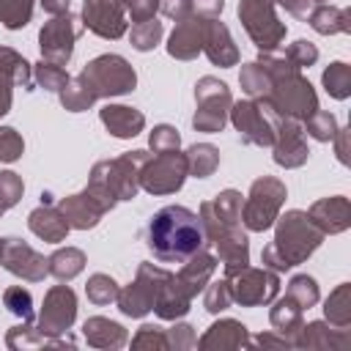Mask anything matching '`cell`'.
Here are the masks:
<instances>
[{
	"label": "cell",
	"mask_w": 351,
	"mask_h": 351,
	"mask_svg": "<svg viewBox=\"0 0 351 351\" xmlns=\"http://www.w3.org/2000/svg\"><path fill=\"white\" fill-rule=\"evenodd\" d=\"M203 225L195 211L186 206H165L159 208L145 233V244L159 263H184L203 247Z\"/></svg>",
	"instance_id": "1"
},
{
	"label": "cell",
	"mask_w": 351,
	"mask_h": 351,
	"mask_svg": "<svg viewBox=\"0 0 351 351\" xmlns=\"http://www.w3.org/2000/svg\"><path fill=\"white\" fill-rule=\"evenodd\" d=\"M274 222H277L274 241L266 244L261 252V263L271 271H288V269L304 263L324 241V233L313 225L307 211L291 208L282 217H277Z\"/></svg>",
	"instance_id": "2"
},
{
	"label": "cell",
	"mask_w": 351,
	"mask_h": 351,
	"mask_svg": "<svg viewBox=\"0 0 351 351\" xmlns=\"http://www.w3.org/2000/svg\"><path fill=\"white\" fill-rule=\"evenodd\" d=\"M258 63L271 77V88H269L266 101L280 115L304 121L318 110V96H315L313 85L307 82V77H302V69H296L285 58H274L271 52H261Z\"/></svg>",
	"instance_id": "3"
},
{
	"label": "cell",
	"mask_w": 351,
	"mask_h": 351,
	"mask_svg": "<svg viewBox=\"0 0 351 351\" xmlns=\"http://www.w3.org/2000/svg\"><path fill=\"white\" fill-rule=\"evenodd\" d=\"M151 154L148 151H129L115 159L96 162L88 178V192H93L110 211L118 200H132L140 192V170Z\"/></svg>",
	"instance_id": "4"
},
{
	"label": "cell",
	"mask_w": 351,
	"mask_h": 351,
	"mask_svg": "<svg viewBox=\"0 0 351 351\" xmlns=\"http://www.w3.org/2000/svg\"><path fill=\"white\" fill-rule=\"evenodd\" d=\"M288 197V189L280 178L274 176H261L252 181L247 200L241 203V222L247 230L252 233H263L274 225V219L280 217V208Z\"/></svg>",
	"instance_id": "5"
},
{
	"label": "cell",
	"mask_w": 351,
	"mask_h": 351,
	"mask_svg": "<svg viewBox=\"0 0 351 351\" xmlns=\"http://www.w3.org/2000/svg\"><path fill=\"white\" fill-rule=\"evenodd\" d=\"M80 77L85 80V85L90 88V93L96 99H112V96H123L132 93L137 85V74L132 69V63L121 55H99L93 58Z\"/></svg>",
	"instance_id": "6"
},
{
	"label": "cell",
	"mask_w": 351,
	"mask_h": 351,
	"mask_svg": "<svg viewBox=\"0 0 351 351\" xmlns=\"http://www.w3.org/2000/svg\"><path fill=\"white\" fill-rule=\"evenodd\" d=\"M230 123L236 126L241 143L247 145H271L274 143V129H277V118L280 112L266 101V99H247V101H236L230 104L228 112Z\"/></svg>",
	"instance_id": "7"
},
{
	"label": "cell",
	"mask_w": 351,
	"mask_h": 351,
	"mask_svg": "<svg viewBox=\"0 0 351 351\" xmlns=\"http://www.w3.org/2000/svg\"><path fill=\"white\" fill-rule=\"evenodd\" d=\"M173 271L162 269V266H154V263H140L137 266V277L134 282H129L126 288H118V310L129 318H143L154 310V302L162 291V285L167 282Z\"/></svg>",
	"instance_id": "8"
},
{
	"label": "cell",
	"mask_w": 351,
	"mask_h": 351,
	"mask_svg": "<svg viewBox=\"0 0 351 351\" xmlns=\"http://www.w3.org/2000/svg\"><path fill=\"white\" fill-rule=\"evenodd\" d=\"M195 101H197V110L192 115L195 132H208V134L222 132L233 104L230 88L217 77H200L195 85Z\"/></svg>",
	"instance_id": "9"
},
{
	"label": "cell",
	"mask_w": 351,
	"mask_h": 351,
	"mask_svg": "<svg viewBox=\"0 0 351 351\" xmlns=\"http://www.w3.org/2000/svg\"><path fill=\"white\" fill-rule=\"evenodd\" d=\"M239 19L261 52H274L285 38V25L277 19L274 0H239Z\"/></svg>",
	"instance_id": "10"
},
{
	"label": "cell",
	"mask_w": 351,
	"mask_h": 351,
	"mask_svg": "<svg viewBox=\"0 0 351 351\" xmlns=\"http://www.w3.org/2000/svg\"><path fill=\"white\" fill-rule=\"evenodd\" d=\"M225 280H228V288H230V299L241 307L269 304L280 293V277H277V271H271L266 266L263 269L244 266V269H239L236 274H230Z\"/></svg>",
	"instance_id": "11"
},
{
	"label": "cell",
	"mask_w": 351,
	"mask_h": 351,
	"mask_svg": "<svg viewBox=\"0 0 351 351\" xmlns=\"http://www.w3.org/2000/svg\"><path fill=\"white\" fill-rule=\"evenodd\" d=\"M85 25L80 16H74L71 11L52 16L49 22H44V27L38 30V47H41V58L66 66L71 60L74 52V41L82 36Z\"/></svg>",
	"instance_id": "12"
},
{
	"label": "cell",
	"mask_w": 351,
	"mask_h": 351,
	"mask_svg": "<svg viewBox=\"0 0 351 351\" xmlns=\"http://www.w3.org/2000/svg\"><path fill=\"white\" fill-rule=\"evenodd\" d=\"M186 156L178 151L148 156L140 170V186L151 195H173L186 181Z\"/></svg>",
	"instance_id": "13"
},
{
	"label": "cell",
	"mask_w": 351,
	"mask_h": 351,
	"mask_svg": "<svg viewBox=\"0 0 351 351\" xmlns=\"http://www.w3.org/2000/svg\"><path fill=\"white\" fill-rule=\"evenodd\" d=\"M77 318V293L69 285H52L44 293V304L36 321V329L44 337H60L71 329Z\"/></svg>",
	"instance_id": "14"
},
{
	"label": "cell",
	"mask_w": 351,
	"mask_h": 351,
	"mask_svg": "<svg viewBox=\"0 0 351 351\" xmlns=\"http://www.w3.org/2000/svg\"><path fill=\"white\" fill-rule=\"evenodd\" d=\"M0 263L5 271H11L14 277L25 280V282H41L49 269H47V258L41 252H36L27 241L8 236L0 244Z\"/></svg>",
	"instance_id": "15"
},
{
	"label": "cell",
	"mask_w": 351,
	"mask_h": 351,
	"mask_svg": "<svg viewBox=\"0 0 351 351\" xmlns=\"http://www.w3.org/2000/svg\"><path fill=\"white\" fill-rule=\"evenodd\" d=\"M274 162L285 170H293V167H302L310 156V148H307V140H304V126L302 121L296 118H288V115H280L277 118V129H274Z\"/></svg>",
	"instance_id": "16"
},
{
	"label": "cell",
	"mask_w": 351,
	"mask_h": 351,
	"mask_svg": "<svg viewBox=\"0 0 351 351\" xmlns=\"http://www.w3.org/2000/svg\"><path fill=\"white\" fill-rule=\"evenodd\" d=\"M80 19L99 38L115 41L126 33V8L115 0H85Z\"/></svg>",
	"instance_id": "17"
},
{
	"label": "cell",
	"mask_w": 351,
	"mask_h": 351,
	"mask_svg": "<svg viewBox=\"0 0 351 351\" xmlns=\"http://www.w3.org/2000/svg\"><path fill=\"white\" fill-rule=\"evenodd\" d=\"M58 208H60V214L66 217V222H69L71 230L96 228L99 219L110 211V208H107L93 192H88V189H82V192H77V195H69V197H60V200H58Z\"/></svg>",
	"instance_id": "18"
},
{
	"label": "cell",
	"mask_w": 351,
	"mask_h": 351,
	"mask_svg": "<svg viewBox=\"0 0 351 351\" xmlns=\"http://www.w3.org/2000/svg\"><path fill=\"white\" fill-rule=\"evenodd\" d=\"M307 217L313 219V225L324 233V236H335L351 228V203L343 195H332V197H321L310 206Z\"/></svg>",
	"instance_id": "19"
},
{
	"label": "cell",
	"mask_w": 351,
	"mask_h": 351,
	"mask_svg": "<svg viewBox=\"0 0 351 351\" xmlns=\"http://www.w3.org/2000/svg\"><path fill=\"white\" fill-rule=\"evenodd\" d=\"M293 346L296 348H321V351L324 348L346 351V348H351V335H348V329H340V326H332L324 321H310V324H302V329L293 337Z\"/></svg>",
	"instance_id": "20"
},
{
	"label": "cell",
	"mask_w": 351,
	"mask_h": 351,
	"mask_svg": "<svg viewBox=\"0 0 351 351\" xmlns=\"http://www.w3.org/2000/svg\"><path fill=\"white\" fill-rule=\"evenodd\" d=\"M250 346L252 340L247 335V326L236 318H219L197 340L200 351H233V348H250Z\"/></svg>",
	"instance_id": "21"
},
{
	"label": "cell",
	"mask_w": 351,
	"mask_h": 351,
	"mask_svg": "<svg viewBox=\"0 0 351 351\" xmlns=\"http://www.w3.org/2000/svg\"><path fill=\"white\" fill-rule=\"evenodd\" d=\"M203 27H206L203 16H186V19L176 22V27L167 38V55L176 60L197 58L203 52Z\"/></svg>",
	"instance_id": "22"
},
{
	"label": "cell",
	"mask_w": 351,
	"mask_h": 351,
	"mask_svg": "<svg viewBox=\"0 0 351 351\" xmlns=\"http://www.w3.org/2000/svg\"><path fill=\"white\" fill-rule=\"evenodd\" d=\"M203 52L206 58L214 63V66H236L239 63V47L233 44L230 38V30L225 27V22L217 19H206V27H203Z\"/></svg>",
	"instance_id": "23"
},
{
	"label": "cell",
	"mask_w": 351,
	"mask_h": 351,
	"mask_svg": "<svg viewBox=\"0 0 351 351\" xmlns=\"http://www.w3.org/2000/svg\"><path fill=\"white\" fill-rule=\"evenodd\" d=\"M214 269H217V258L200 247L195 255H189V258L181 263V269H178V274H173V280H176V285H178L186 296L195 299L197 291H203V288L208 285Z\"/></svg>",
	"instance_id": "24"
},
{
	"label": "cell",
	"mask_w": 351,
	"mask_h": 351,
	"mask_svg": "<svg viewBox=\"0 0 351 351\" xmlns=\"http://www.w3.org/2000/svg\"><path fill=\"white\" fill-rule=\"evenodd\" d=\"M99 118L107 126V132L118 140H132L145 129V115L126 104H104L99 110Z\"/></svg>",
	"instance_id": "25"
},
{
	"label": "cell",
	"mask_w": 351,
	"mask_h": 351,
	"mask_svg": "<svg viewBox=\"0 0 351 351\" xmlns=\"http://www.w3.org/2000/svg\"><path fill=\"white\" fill-rule=\"evenodd\" d=\"M27 228H30L38 239H44V241H49V244L63 241L66 233L71 230L69 222H66V217L60 214V208L52 206L49 200H44L38 208L30 211V217H27Z\"/></svg>",
	"instance_id": "26"
},
{
	"label": "cell",
	"mask_w": 351,
	"mask_h": 351,
	"mask_svg": "<svg viewBox=\"0 0 351 351\" xmlns=\"http://www.w3.org/2000/svg\"><path fill=\"white\" fill-rule=\"evenodd\" d=\"M5 346L11 351H22V348H63V346H77V340L66 332V337H44L33 324H19L11 326L5 335Z\"/></svg>",
	"instance_id": "27"
},
{
	"label": "cell",
	"mask_w": 351,
	"mask_h": 351,
	"mask_svg": "<svg viewBox=\"0 0 351 351\" xmlns=\"http://www.w3.org/2000/svg\"><path fill=\"white\" fill-rule=\"evenodd\" d=\"M82 335L88 346L93 348H121L126 346V329L118 321H110L104 315H90L82 324Z\"/></svg>",
	"instance_id": "28"
},
{
	"label": "cell",
	"mask_w": 351,
	"mask_h": 351,
	"mask_svg": "<svg viewBox=\"0 0 351 351\" xmlns=\"http://www.w3.org/2000/svg\"><path fill=\"white\" fill-rule=\"evenodd\" d=\"M269 321H271L274 332L285 335V337L293 343L296 332H299V329H302V324H304V307H302L296 299H291V296L285 293V296H282V299H277V302H274V307L269 310Z\"/></svg>",
	"instance_id": "29"
},
{
	"label": "cell",
	"mask_w": 351,
	"mask_h": 351,
	"mask_svg": "<svg viewBox=\"0 0 351 351\" xmlns=\"http://www.w3.org/2000/svg\"><path fill=\"white\" fill-rule=\"evenodd\" d=\"M189 304H192V296H186V293L176 285V280H173V274H170L167 282L162 285L156 302H154V313H156V318H162V321H178V318H184V315L189 313Z\"/></svg>",
	"instance_id": "30"
},
{
	"label": "cell",
	"mask_w": 351,
	"mask_h": 351,
	"mask_svg": "<svg viewBox=\"0 0 351 351\" xmlns=\"http://www.w3.org/2000/svg\"><path fill=\"white\" fill-rule=\"evenodd\" d=\"M307 22L321 36H335V33H348L351 30L348 8H337V5H329V3H321L318 8H313Z\"/></svg>",
	"instance_id": "31"
},
{
	"label": "cell",
	"mask_w": 351,
	"mask_h": 351,
	"mask_svg": "<svg viewBox=\"0 0 351 351\" xmlns=\"http://www.w3.org/2000/svg\"><path fill=\"white\" fill-rule=\"evenodd\" d=\"M47 269H49V274L55 280L69 282L77 274H82V269H85V252L80 247H60V250H55L47 258Z\"/></svg>",
	"instance_id": "32"
},
{
	"label": "cell",
	"mask_w": 351,
	"mask_h": 351,
	"mask_svg": "<svg viewBox=\"0 0 351 351\" xmlns=\"http://www.w3.org/2000/svg\"><path fill=\"white\" fill-rule=\"evenodd\" d=\"M324 315H326V324L332 326H340V329L351 326V282H340L329 293V299L324 302Z\"/></svg>",
	"instance_id": "33"
},
{
	"label": "cell",
	"mask_w": 351,
	"mask_h": 351,
	"mask_svg": "<svg viewBox=\"0 0 351 351\" xmlns=\"http://www.w3.org/2000/svg\"><path fill=\"white\" fill-rule=\"evenodd\" d=\"M186 173L195 178H208L219 167V151L211 143H195L186 148Z\"/></svg>",
	"instance_id": "34"
},
{
	"label": "cell",
	"mask_w": 351,
	"mask_h": 351,
	"mask_svg": "<svg viewBox=\"0 0 351 351\" xmlns=\"http://www.w3.org/2000/svg\"><path fill=\"white\" fill-rule=\"evenodd\" d=\"M0 71L14 82V88H30V82H33L30 63L11 47H0Z\"/></svg>",
	"instance_id": "35"
},
{
	"label": "cell",
	"mask_w": 351,
	"mask_h": 351,
	"mask_svg": "<svg viewBox=\"0 0 351 351\" xmlns=\"http://www.w3.org/2000/svg\"><path fill=\"white\" fill-rule=\"evenodd\" d=\"M239 85H241V90L250 99H266L269 96V88H271V77H269V71L258 60H252V63H244L241 66Z\"/></svg>",
	"instance_id": "36"
},
{
	"label": "cell",
	"mask_w": 351,
	"mask_h": 351,
	"mask_svg": "<svg viewBox=\"0 0 351 351\" xmlns=\"http://www.w3.org/2000/svg\"><path fill=\"white\" fill-rule=\"evenodd\" d=\"M60 96V104L69 110V112H82V110H88V107H93L99 99L90 93V88L85 85V80L77 74L74 80H69L66 82V88L58 93Z\"/></svg>",
	"instance_id": "37"
},
{
	"label": "cell",
	"mask_w": 351,
	"mask_h": 351,
	"mask_svg": "<svg viewBox=\"0 0 351 351\" xmlns=\"http://www.w3.org/2000/svg\"><path fill=\"white\" fill-rule=\"evenodd\" d=\"M321 82H324V88H326V93L332 99H340V101L348 99L351 96V66L343 63V60L329 63V69L324 71Z\"/></svg>",
	"instance_id": "38"
},
{
	"label": "cell",
	"mask_w": 351,
	"mask_h": 351,
	"mask_svg": "<svg viewBox=\"0 0 351 351\" xmlns=\"http://www.w3.org/2000/svg\"><path fill=\"white\" fill-rule=\"evenodd\" d=\"M165 36V27L162 22L154 16V19H145V22H134L132 25V33H129V41L137 52H151Z\"/></svg>",
	"instance_id": "39"
},
{
	"label": "cell",
	"mask_w": 351,
	"mask_h": 351,
	"mask_svg": "<svg viewBox=\"0 0 351 351\" xmlns=\"http://www.w3.org/2000/svg\"><path fill=\"white\" fill-rule=\"evenodd\" d=\"M33 80L38 82V88L52 90V93H60L71 77H69V71L60 63H52V60H44L41 58V63L33 66Z\"/></svg>",
	"instance_id": "40"
},
{
	"label": "cell",
	"mask_w": 351,
	"mask_h": 351,
	"mask_svg": "<svg viewBox=\"0 0 351 351\" xmlns=\"http://www.w3.org/2000/svg\"><path fill=\"white\" fill-rule=\"evenodd\" d=\"M85 296H88V302H90V304H96V307H104V304L115 302V296H118V282H115L110 274H101V271H96V274H90V277H88V285H85Z\"/></svg>",
	"instance_id": "41"
},
{
	"label": "cell",
	"mask_w": 351,
	"mask_h": 351,
	"mask_svg": "<svg viewBox=\"0 0 351 351\" xmlns=\"http://www.w3.org/2000/svg\"><path fill=\"white\" fill-rule=\"evenodd\" d=\"M3 307H5L11 315L22 318L25 324H33V296H30L27 288H22V285L5 288V291H3Z\"/></svg>",
	"instance_id": "42"
},
{
	"label": "cell",
	"mask_w": 351,
	"mask_h": 351,
	"mask_svg": "<svg viewBox=\"0 0 351 351\" xmlns=\"http://www.w3.org/2000/svg\"><path fill=\"white\" fill-rule=\"evenodd\" d=\"M33 19V0H0V22L8 30H19Z\"/></svg>",
	"instance_id": "43"
},
{
	"label": "cell",
	"mask_w": 351,
	"mask_h": 351,
	"mask_svg": "<svg viewBox=\"0 0 351 351\" xmlns=\"http://www.w3.org/2000/svg\"><path fill=\"white\" fill-rule=\"evenodd\" d=\"M337 129V118L329 110H315L310 118H304V132L318 143H329Z\"/></svg>",
	"instance_id": "44"
},
{
	"label": "cell",
	"mask_w": 351,
	"mask_h": 351,
	"mask_svg": "<svg viewBox=\"0 0 351 351\" xmlns=\"http://www.w3.org/2000/svg\"><path fill=\"white\" fill-rule=\"evenodd\" d=\"M291 299H296L304 310H310L313 304H318V282L310 277V274H296L291 282H288V291H285Z\"/></svg>",
	"instance_id": "45"
},
{
	"label": "cell",
	"mask_w": 351,
	"mask_h": 351,
	"mask_svg": "<svg viewBox=\"0 0 351 351\" xmlns=\"http://www.w3.org/2000/svg\"><path fill=\"white\" fill-rule=\"evenodd\" d=\"M25 184L14 170H0V217L22 200Z\"/></svg>",
	"instance_id": "46"
},
{
	"label": "cell",
	"mask_w": 351,
	"mask_h": 351,
	"mask_svg": "<svg viewBox=\"0 0 351 351\" xmlns=\"http://www.w3.org/2000/svg\"><path fill=\"white\" fill-rule=\"evenodd\" d=\"M132 348H148V351H167V335L156 324H143L137 335L132 337Z\"/></svg>",
	"instance_id": "47"
},
{
	"label": "cell",
	"mask_w": 351,
	"mask_h": 351,
	"mask_svg": "<svg viewBox=\"0 0 351 351\" xmlns=\"http://www.w3.org/2000/svg\"><path fill=\"white\" fill-rule=\"evenodd\" d=\"M148 145L154 154H167V151H178L181 145V134L176 126H167V123H159L154 126V132L148 134Z\"/></svg>",
	"instance_id": "48"
},
{
	"label": "cell",
	"mask_w": 351,
	"mask_h": 351,
	"mask_svg": "<svg viewBox=\"0 0 351 351\" xmlns=\"http://www.w3.org/2000/svg\"><path fill=\"white\" fill-rule=\"evenodd\" d=\"M233 304V299H230V288H228V280H217V282H208L206 285V296H203V307L208 310V313H222V310H228Z\"/></svg>",
	"instance_id": "49"
},
{
	"label": "cell",
	"mask_w": 351,
	"mask_h": 351,
	"mask_svg": "<svg viewBox=\"0 0 351 351\" xmlns=\"http://www.w3.org/2000/svg\"><path fill=\"white\" fill-rule=\"evenodd\" d=\"M25 151V140L14 126H0V162L11 165L22 156Z\"/></svg>",
	"instance_id": "50"
},
{
	"label": "cell",
	"mask_w": 351,
	"mask_h": 351,
	"mask_svg": "<svg viewBox=\"0 0 351 351\" xmlns=\"http://www.w3.org/2000/svg\"><path fill=\"white\" fill-rule=\"evenodd\" d=\"M285 60L293 63L296 69H310V66L318 60V47H315L313 41L299 38V41H293V44L285 49Z\"/></svg>",
	"instance_id": "51"
},
{
	"label": "cell",
	"mask_w": 351,
	"mask_h": 351,
	"mask_svg": "<svg viewBox=\"0 0 351 351\" xmlns=\"http://www.w3.org/2000/svg\"><path fill=\"white\" fill-rule=\"evenodd\" d=\"M167 335V348H176V351H186V348H195L197 346V335L189 324H173L170 329H165Z\"/></svg>",
	"instance_id": "52"
},
{
	"label": "cell",
	"mask_w": 351,
	"mask_h": 351,
	"mask_svg": "<svg viewBox=\"0 0 351 351\" xmlns=\"http://www.w3.org/2000/svg\"><path fill=\"white\" fill-rule=\"evenodd\" d=\"M156 5H159V11H162L167 19H176V22L192 16L189 0H156Z\"/></svg>",
	"instance_id": "53"
},
{
	"label": "cell",
	"mask_w": 351,
	"mask_h": 351,
	"mask_svg": "<svg viewBox=\"0 0 351 351\" xmlns=\"http://www.w3.org/2000/svg\"><path fill=\"white\" fill-rule=\"evenodd\" d=\"M192 16H203V19H217L225 8V0H189Z\"/></svg>",
	"instance_id": "54"
},
{
	"label": "cell",
	"mask_w": 351,
	"mask_h": 351,
	"mask_svg": "<svg viewBox=\"0 0 351 351\" xmlns=\"http://www.w3.org/2000/svg\"><path fill=\"white\" fill-rule=\"evenodd\" d=\"M126 11H129L132 22H145V19H154L159 5H156V0H132Z\"/></svg>",
	"instance_id": "55"
},
{
	"label": "cell",
	"mask_w": 351,
	"mask_h": 351,
	"mask_svg": "<svg viewBox=\"0 0 351 351\" xmlns=\"http://www.w3.org/2000/svg\"><path fill=\"white\" fill-rule=\"evenodd\" d=\"M11 104H14V82L0 71V118L11 112Z\"/></svg>",
	"instance_id": "56"
},
{
	"label": "cell",
	"mask_w": 351,
	"mask_h": 351,
	"mask_svg": "<svg viewBox=\"0 0 351 351\" xmlns=\"http://www.w3.org/2000/svg\"><path fill=\"white\" fill-rule=\"evenodd\" d=\"M252 346H269V348H291L293 343L285 337V335H271V332H263V335H258L255 340H252Z\"/></svg>",
	"instance_id": "57"
},
{
	"label": "cell",
	"mask_w": 351,
	"mask_h": 351,
	"mask_svg": "<svg viewBox=\"0 0 351 351\" xmlns=\"http://www.w3.org/2000/svg\"><path fill=\"white\" fill-rule=\"evenodd\" d=\"M332 140H335V148H337V159H340V165H348V129H337Z\"/></svg>",
	"instance_id": "58"
},
{
	"label": "cell",
	"mask_w": 351,
	"mask_h": 351,
	"mask_svg": "<svg viewBox=\"0 0 351 351\" xmlns=\"http://www.w3.org/2000/svg\"><path fill=\"white\" fill-rule=\"evenodd\" d=\"M277 5H282L288 14H293V16H299V19H307V5H310V0H274Z\"/></svg>",
	"instance_id": "59"
},
{
	"label": "cell",
	"mask_w": 351,
	"mask_h": 351,
	"mask_svg": "<svg viewBox=\"0 0 351 351\" xmlns=\"http://www.w3.org/2000/svg\"><path fill=\"white\" fill-rule=\"evenodd\" d=\"M69 3L71 0H41V8L47 14H52V16H58V14H66L69 11Z\"/></svg>",
	"instance_id": "60"
},
{
	"label": "cell",
	"mask_w": 351,
	"mask_h": 351,
	"mask_svg": "<svg viewBox=\"0 0 351 351\" xmlns=\"http://www.w3.org/2000/svg\"><path fill=\"white\" fill-rule=\"evenodd\" d=\"M115 3H121L123 8H129V3H132V0H115Z\"/></svg>",
	"instance_id": "61"
},
{
	"label": "cell",
	"mask_w": 351,
	"mask_h": 351,
	"mask_svg": "<svg viewBox=\"0 0 351 351\" xmlns=\"http://www.w3.org/2000/svg\"><path fill=\"white\" fill-rule=\"evenodd\" d=\"M310 3H318V5H321V3H326V0H310Z\"/></svg>",
	"instance_id": "62"
},
{
	"label": "cell",
	"mask_w": 351,
	"mask_h": 351,
	"mask_svg": "<svg viewBox=\"0 0 351 351\" xmlns=\"http://www.w3.org/2000/svg\"><path fill=\"white\" fill-rule=\"evenodd\" d=\"M0 244H3V239H0Z\"/></svg>",
	"instance_id": "63"
}]
</instances>
